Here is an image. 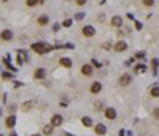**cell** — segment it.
<instances>
[{
	"instance_id": "6da1fadb",
	"label": "cell",
	"mask_w": 159,
	"mask_h": 136,
	"mask_svg": "<svg viewBox=\"0 0 159 136\" xmlns=\"http://www.w3.org/2000/svg\"><path fill=\"white\" fill-rule=\"evenodd\" d=\"M32 51H35L38 56H45V54H48V52H51L53 51V46L51 44H48V43H45V41H38V43H32Z\"/></svg>"
},
{
	"instance_id": "7a4b0ae2",
	"label": "cell",
	"mask_w": 159,
	"mask_h": 136,
	"mask_svg": "<svg viewBox=\"0 0 159 136\" xmlns=\"http://www.w3.org/2000/svg\"><path fill=\"white\" fill-rule=\"evenodd\" d=\"M132 82V76L129 75V73H124V75L118 79V84L121 85V87H126V85H129Z\"/></svg>"
},
{
	"instance_id": "3957f363",
	"label": "cell",
	"mask_w": 159,
	"mask_h": 136,
	"mask_svg": "<svg viewBox=\"0 0 159 136\" xmlns=\"http://www.w3.org/2000/svg\"><path fill=\"white\" fill-rule=\"evenodd\" d=\"M0 40H2V41H11V40H13V30L3 29L2 32H0Z\"/></svg>"
},
{
	"instance_id": "277c9868",
	"label": "cell",
	"mask_w": 159,
	"mask_h": 136,
	"mask_svg": "<svg viewBox=\"0 0 159 136\" xmlns=\"http://www.w3.org/2000/svg\"><path fill=\"white\" fill-rule=\"evenodd\" d=\"M81 33H83L86 38H91V37H94V35H96V29L92 25H84L83 29H81Z\"/></svg>"
},
{
	"instance_id": "5b68a950",
	"label": "cell",
	"mask_w": 159,
	"mask_h": 136,
	"mask_svg": "<svg viewBox=\"0 0 159 136\" xmlns=\"http://www.w3.org/2000/svg\"><path fill=\"white\" fill-rule=\"evenodd\" d=\"M113 49H115V52H124L127 49V43L126 41H116L113 44Z\"/></svg>"
},
{
	"instance_id": "8992f818",
	"label": "cell",
	"mask_w": 159,
	"mask_h": 136,
	"mask_svg": "<svg viewBox=\"0 0 159 136\" xmlns=\"http://www.w3.org/2000/svg\"><path fill=\"white\" fill-rule=\"evenodd\" d=\"M92 73H94V68H92L91 63H84L83 67H81V75H84V76H92Z\"/></svg>"
},
{
	"instance_id": "52a82bcc",
	"label": "cell",
	"mask_w": 159,
	"mask_h": 136,
	"mask_svg": "<svg viewBox=\"0 0 159 136\" xmlns=\"http://www.w3.org/2000/svg\"><path fill=\"white\" fill-rule=\"evenodd\" d=\"M34 78H35L37 81H41L46 78V70L45 68H37L35 71H34Z\"/></svg>"
},
{
	"instance_id": "ba28073f",
	"label": "cell",
	"mask_w": 159,
	"mask_h": 136,
	"mask_svg": "<svg viewBox=\"0 0 159 136\" xmlns=\"http://www.w3.org/2000/svg\"><path fill=\"white\" fill-rule=\"evenodd\" d=\"M94 131H96V135H97V136H103L107 133V127L103 125V123H97V125L94 127Z\"/></svg>"
},
{
	"instance_id": "9c48e42d",
	"label": "cell",
	"mask_w": 159,
	"mask_h": 136,
	"mask_svg": "<svg viewBox=\"0 0 159 136\" xmlns=\"http://www.w3.org/2000/svg\"><path fill=\"white\" fill-rule=\"evenodd\" d=\"M37 24L41 25V27L46 25V24H49V16H48V14H41V16H38L37 18Z\"/></svg>"
},
{
	"instance_id": "30bf717a",
	"label": "cell",
	"mask_w": 159,
	"mask_h": 136,
	"mask_svg": "<svg viewBox=\"0 0 159 136\" xmlns=\"http://www.w3.org/2000/svg\"><path fill=\"white\" fill-rule=\"evenodd\" d=\"M105 119H108V120H115L116 119L115 108H107V109H105Z\"/></svg>"
},
{
	"instance_id": "8fae6325",
	"label": "cell",
	"mask_w": 159,
	"mask_h": 136,
	"mask_svg": "<svg viewBox=\"0 0 159 136\" xmlns=\"http://www.w3.org/2000/svg\"><path fill=\"white\" fill-rule=\"evenodd\" d=\"M51 125H53V127L62 125V116H61V114H54V116H53V117H51Z\"/></svg>"
},
{
	"instance_id": "7c38bea8",
	"label": "cell",
	"mask_w": 159,
	"mask_h": 136,
	"mask_svg": "<svg viewBox=\"0 0 159 136\" xmlns=\"http://www.w3.org/2000/svg\"><path fill=\"white\" fill-rule=\"evenodd\" d=\"M59 65H61V67H64V68H72V60L68 59V57H61Z\"/></svg>"
},
{
	"instance_id": "4fadbf2b",
	"label": "cell",
	"mask_w": 159,
	"mask_h": 136,
	"mask_svg": "<svg viewBox=\"0 0 159 136\" xmlns=\"http://www.w3.org/2000/svg\"><path fill=\"white\" fill-rule=\"evenodd\" d=\"M100 92H102V84H100L99 81H96V82L91 85V94H100Z\"/></svg>"
},
{
	"instance_id": "5bb4252c",
	"label": "cell",
	"mask_w": 159,
	"mask_h": 136,
	"mask_svg": "<svg viewBox=\"0 0 159 136\" xmlns=\"http://www.w3.org/2000/svg\"><path fill=\"white\" fill-rule=\"evenodd\" d=\"M110 22H111V25H113V27H118V29H119V27L123 25V18L121 16H113Z\"/></svg>"
},
{
	"instance_id": "9a60e30c",
	"label": "cell",
	"mask_w": 159,
	"mask_h": 136,
	"mask_svg": "<svg viewBox=\"0 0 159 136\" xmlns=\"http://www.w3.org/2000/svg\"><path fill=\"white\" fill-rule=\"evenodd\" d=\"M5 125L8 128H13L14 125H16V117H14V116H8L6 120H5Z\"/></svg>"
},
{
	"instance_id": "2e32d148",
	"label": "cell",
	"mask_w": 159,
	"mask_h": 136,
	"mask_svg": "<svg viewBox=\"0 0 159 136\" xmlns=\"http://www.w3.org/2000/svg\"><path fill=\"white\" fill-rule=\"evenodd\" d=\"M34 104H35L34 101H26V103L21 106V109L24 111V112H26V111H30V109H32V106H34Z\"/></svg>"
},
{
	"instance_id": "e0dca14e",
	"label": "cell",
	"mask_w": 159,
	"mask_h": 136,
	"mask_svg": "<svg viewBox=\"0 0 159 136\" xmlns=\"http://www.w3.org/2000/svg\"><path fill=\"white\" fill-rule=\"evenodd\" d=\"M53 125L49 123V125H45V128H43V135L45 136H49V135H53Z\"/></svg>"
},
{
	"instance_id": "ac0fdd59",
	"label": "cell",
	"mask_w": 159,
	"mask_h": 136,
	"mask_svg": "<svg viewBox=\"0 0 159 136\" xmlns=\"http://www.w3.org/2000/svg\"><path fill=\"white\" fill-rule=\"evenodd\" d=\"M81 123H83L84 127H91L92 125V119H89V117L84 116V117H81Z\"/></svg>"
},
{
	"instance_id": "d6986e66",
	"label": "cell",
	"mask_w": 159,
	"mask_h": 136,
	"mask_svg": "<svg viewBox=\"0 0 159 136\" xmlns=\"http://www.w3.org/2000/svg\"><path fill=\"white\" fill-rule=\"evenodd\" d=\"M151 97H154V98H159V85H154V87H151Z\"/></svg>"
},
{
	"instance_id": "ffe728a7",
	"label": "cell",
	"mask_w": 159,
	"mask_h": 136,
	"mask_svg": "<svg viewBox=\"0 0 159 136\" xmlns=\"http://www.w3.org/2000/svg\"><path fill=\"white\" fill-rule=\"evenodd\" d=\"M154 2L156 0H142V5L146 6V8H151V6H154Z\"/></svg>"
},
{
	"instance_id": "44dd1931",
	"label": "cell",
	"mask_w": 159,
	"mask_h": 136,
	"mask_svg": "<svg viewBox=\"0 0 159 136\" xmlns=\"http://www.w3.org/2000/svg\"><path fill=\"white\" fill-rule=\"evenodd\" d=\"M26 5L29 6V8H34V6L40 5V3H38V0H26Z\"/></svg>"
},
{
	"instance_id": "7402d4cb",
	"label": "cell",
	"mask_w": 159,
	"mask_h": 136,
	"mask_svg": "<svg viewBox=\"0 0 159 136\" xmlns=\"http://www.w3.org/2000/svg\"><path fill=\"white\" fill-rule=\"evenodd\" d=\"M145 70H146V67H145V65H137V67H135V71H137V73H145Z\"/></svg>"
},
{
	"instance_id": "603a6c76",
	"label": "cell",
	"mask_w": 159,
	"mask_h": 136,
	"mask_svg": "<svg viewBox=\"0 0 159 136\" xmlns=\"http://www.w3.org/2000/svg\"><path fill=\"white\" fill-rule=\"evenodd\" d=\"M153 117L156 119V120H159V106H158V108H154V109H153Z\"/></svg>"
},
{
	"instance_id": "cb8c5ba5",
	"label": "cell",
	"mask_w": 159,
	"mask_h": 136,
	"mask_svg": "<svg viewBox=\"0 0 159 136\" xmlns=\"http://www.w3.org/2000/svg\"><path fill=\"white\" fill-rule=\"evenodd\" d=\"M86 2H88V0H75V5L76 6H84V5H86Z\"/></svg>"
},
{
	"instance_id": "d4e9b609",
	"label": "cell",
	"mask_w": 159,
	"mask_h": 136,
	"mask_svg": "<svg viewBox=\"0 0 159 136\" xmlns=\"http://www.w3.org/2000/svg\"><path fill=\"white\" fill-rule=\"evenodd\" d=\"M84 16H86L84 13H78V14H75V19H76V21H83Z\"/></svg>"
},
{
	"instance_id": "484cf974",
	"label": "cell",
	"mask_w": 159,
	"mask_h": 136,
	"mask_svg": "<svg viewBox=\"0 0 159 136\" xmlns=\"http://www.w3.org/2000/svg\"><path fill=\"white\" fill-rule=\"evenodd\" d=\"M62 25H64V27H70L72 25V19H65V21L62 22Z\"/></svg>"
},
{
	"instance_id": "4316f807",
	"label": "cell",
	"mask_w": 159,
	"mask_h": 136,
	"mask_svg": "<svg viewBox=\"0 0 159 136\" xmlns=\"http://www.w3.org/2000/svg\"><path fill=\"white\" fill-rule=\"evenodd\" d=\"M135 57H137V59H143V57H145V52H143V51L135 52Z\"/></svg>"
},
{
	"instance_id": "83f0119b",
	"label": "cell",
	"mask_w": 159,
	"mask_h": 136,
	"mask_svg": "<svg viewBox=\"0 0 159 136\" xmlns=\"http://www.w3.org/2000/svg\"><path fill=\"white\" fill-rule=\"evenodd\" d=\"M142 22H138V21H135V29H137V30H142Z\"/></svg>"
},
{
	"instance_id": "f1b7e54d",
	"label": "cell",
	"mask_w": 159,
	"mask_h": 136,
	"mask_svg": "<svg viewBox=\"0 0 159 136\" xmlns=\"http://www.w3.org/2000/svg\"><path fill=\"white\" fill-rule=\"evenodd\" d=\"M151 65H154V67H158V65H159V60H158V59L151 60Z\"/></svg>"
},
{
	"instance_id": "f546056e",
	"label": "cell",
	"mask_w": 159,
	"mask_h": 136,
	"mask_svg": "<svg viewBox=\"0 0 159 136\" xmlns=\"http://www.w3.org/2000/svg\"><path fill=\"white\" fill-rule=\"evenodd\" d=\"M3 78H5V79H10V78H11V76L8 75V73H3Z\"/></svg>"
},
{
	"instance_id": "4dcf8cb0",
	"label": "cell",
	"mask_w": 159,
	"mask_h": 136,
	"mask_svg": "<svg viewBox=\"0 0 159 136\" xmlns=\"http://www.w3.org/2000/svg\"><path fill=\"white\" fill-rule=\"evenodd\" d=\"M119 136H126L124 135V130H119Z\"/></svg>"
},
{
	"instance_id": "1f68e13d",
	"label": "cell",
	"mask_w": 159,
	"mask_h": 136,
	"mask_svg": "<svg viewBox=\"0 0 159 136\" xmlns=\"http://www.w3.org/2000/svg\"><path fill=\"white\" fill-rule=\"evenodd\" d=\"M62 136H70V135H67V133H64V135H62Z\"/></svg>"
},
{
	"instance_id": "d6a6232c",
	"label": "cell",
	"mask_w": 159,
	"mask_h": 136,
	"mask_svg": "<svg viewBox=\"0 0 159 136\" xmlns=\"http://www.w3.org/2000/svg\"><path fill=\"white\" fill-rule=\"evenodd\" d=\"M10 136H16V135H14V133H11V135H10Z\"/></svg>"
},
{
	"instance_id": "836d02e7",
	"label": "cell",
	"mask_w": 159,
	"mask_h": 136,
	"mask_svg": "<svg viewBox=\"0 0 159 136\" xmlns=\"http://www.w3.org/2000/svg\"><path fill=\"white\" fill-rule=\"evenodd\" d=\"M32 136H40V135H32Z\"/></svg>"
},
{
	"instance_id": "e575fe53",
	"label": "cell",
	"mask_w": 159,
	"mask_h": 136,
	"mask_svg": "<svg viewBox=\"0 0 159 136\" xmlns=\"http://www.w3.org/2000/svg\"><path fill=\"white\" fill-rule=\"evenodd\" d=\"M0 114H2V109H0Z\"/></svg>"
}]
</instances>
